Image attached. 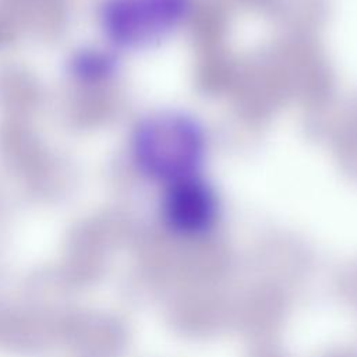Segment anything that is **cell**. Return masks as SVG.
I'll use <instances>...</instances> for the list:
<instances>
[{"label": "cell", "instance_id": "cell-1", "mask_svg": "<svg viewBox=\"0 0 357 357\" xmlns=\"http://www.w3.org/2000/svg\"><path fill=\"white\" fill-rule=\"evenodd\" d=\"M131 158L141 174L167 185L202 173L208 153L204 124L181 110L148 114L132 130Z\"/></svg>", "mask_w": 357, "mask_h": 357}, {"label": "cell", "instance_id": "cell-2", "mask_svg": "<svg viewBox=\"0 0 357 357\" xmlns=\"http://www.w3.org/2000/svg\"><path fill=\"white\" fill-rule=\"evenodd\" d=\"M191 11L192 0H103L100 24L113 45L138 50L174 35Z\"/></svg>", "mask_w": 357, "mask_h": 357}, {"label": "cell", "instance_id": "cell-3", "mask_svg": "<svg viewBox=\"0 0 357 357\" xmlns=\"http://www.w3.org/2000/svg\"><path fill=\"white\" fill-rule=\"evenodd\" d=\"M162 216L176 233L195 236L209 230L219 213L215 187L201 174L163 185Z\"/></svg>", "mask_w": 357, "mask_h": 357}, {"label": "cell", "instance_id": "cell-4", "mask_svg": "<svg viewBox=\"0 0 357 357\" xmlns=\"http://www.w3.org/2000/svg\"><path fill=\"white\" fill-rule=\"evenodd\" d=\"M71 73L82 81H102L117 68L116 57L102 49H85L74 54L70 63Z\"/></svg>", "mask_w": 357, "mask_h": 357}]
</instances>
